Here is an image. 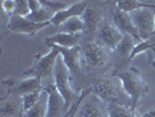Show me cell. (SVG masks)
I'll return each instance as SVG.
<instances>
[{
    "instance_id": "1",
    "label": "cell",
    "mask_w": 155,
    "mask_h": 117,
    "mask_svg": "<svg viewBox=\"0 0 155 117\" xmlns=\"http://www.w3.org/2000/svg\"><path fill=\"white\" fill-rule=\"evenodd\" d=\"M112 75L121 82L125 93L131 100V111L135 112L140 100H142L149 91L140 71L135 67H130L127 69H114Z\"/></svg>"
},
{
    "instance_id": "2",
    "label": "cell",
    "mask_w": 155,
    "mask_h": 117,
    "mask_svg": "<svg viewBox=\"0 0 155 117\" xmlns=\"http://www.w3.org/2000/svg\"><path fill=\"white\" fill-rule=\"evenodd\" d=\"M91 89L93 94H96L99 98L106 102L107 104L114 103L131 109V100L125 93L121 82L114 76L112 78L106 77L97 80L91 87Z\"/></svg>"
},
{
    "instance_id": "3",
    "label": "cell",
    "mask_w": 155,
    "mask_h": 117,
    "mask_svg": "<svg viewBox=\"0 0 155 117\" xmlns=\"http://www.w3.org/2000/svg\"><path fill=\"white\" fill-rule=\"evenodd\" d=\"M60 50L57 47H51L50 52L47 54L38 53L35 55V59L33 64L28 69L23 70V77H38V78H47L54 75L55 64L57 61V57L60 56Z\"/></svg>"
},
{
    "instance_id": "4",
    "label": "cell",
    "mask_w": 155,
    "mask_h": 117,
    "mask_svg": "<svg viewBox=\"0 0 155 117\" xmlns=\"http://www.w3.org/2000/svg\"><path fill=\"white\" fill-rule=\"evenodd\" d=\"M106 47L98 43L97 41H85L81 46L82 64L87 70H98L104 68L109 62L110 55Z\"/></svg>"
},
{
    "instance_id": "5",
    "label": "cell",
    "mask_w": 155,
    "mask_h": 117,
    "mask_svg": "<svg viewBox=\"0 0 155 117\" xmlns=\"http://www.w3.org/2000/svg\"><path fill=\"white\" fill-rule=\"evenodd\" d=\"M53 76H54L56 89L63 96V98L67 102V107L70 109L71 105L75 103V101L77 100L78 97L76 91L71 88L72 77H71V74H70L68 67L65 66V63L63 61L61 55L57 57V61H56V64H55L54 75Z\"/></svg>"
},
{
    "instance_id": "6",
    "label": "cell",
    "mask_w": 155,
    "mask_h": 117,
    "mask_svg": "<svg viewBox=\"0 0 155 117\" xmlns=\"http://www.w3.org/2000/svg\"><path fill=\"white\" fill-rule=\"evenodd\" d=\"M75 117H109V104L93 94L91 87L85 88Z\"/></svg>"
},
{
    "instance_id": "7",
    "label": "cell",
    "mask_w": 155,
    "mask_h": 117,
    "mask_svg": "<svg viewBox=\"0 0 155 117\" xmlns=\"http://www.w3.org/2000/svg\"><path fill=\"white\" fill-rule=\"evenodd\" d=\"M60 54L62 56L65 66L68 67L74 83H76L77 90L79 89V84L83 80V64H82V55H81V46L74 48H61L57 47Z\"/></svg>"
},
{
    "instance_id": "8",
    "label": "cell",
    "mask_w": 155,
    "mask_h": 117,
    "mask_svg": "<svg viewBox=\"0 0 155 117\" xmlns=\"http://www.w3.org/2000/svg\"><path fill=\"white\" fill-rule=\"evenodd\" d=\"M141 41L149 39L155 28V13L148 7H141L130 13Z\"/></svg>"
},
{
    "instance_id": "9",
    "label": "cell",
    "mask_w": 155,
    "mask_h": 117,
    "mask_svg": "<svg viewBox=\"0 0 155 117\" xmlns=\"http://www.w3.org/2000/svg\"><path fill=\"white\" fill-rule=\"evenodd\" d=\"M123 36L124 34L117 28L114 23L104 18L96 33V41L110 50H114Z\"/></svg>"
},
{
    "instance_id": "10",
    "label": "cell",
    "mask_w": 155,
    "mask_h": 117,
    "mask_svg": "<svg viewBox=\"0 0 155 117\" xmlns=\"http://www.w3.org/2000/svg\"><path fill=\"white\" fill-rule=\"evenodd\" d=\"M48 94V110L47 117H64L69 108L67 107V102L63 98L60 91L56 89L55 84H47L43 89Z\"/></svg>"
},
{
    "instance_id": "11",
    "label": "cell",
    "mask_w": 155,
    "mask_h": 117,
    "mask_svg": "<svg viewBox=\"0 0 155 117\" xmlns=\"http://www.w3.org/2000/svg\"><path fill=\"white\" fill-rule=\"evenodd\" d=\"M48 25H50V22L36 23L28 20L25 16L12 15L8 19L7 29L12 33H15V34H26V35L34 36L40 29L45 28Z\"/></svg>"
},
{
    "instance_id": "12",
    "label": "cell",
    "mask_w": 155,
    "mask_h": 117,
    "mask_svg": "<svg viewBox=\"0 0 155 117\" xmlns=\"http://www.w3.org/2000/svg\"><path fill=\"white\" fill-rule=\"evenodd\" d=\"M22 97L16 94H5L0 102V117H22Z\"/></svg>"
},
{
    "instance_id": "13",
    "label": "cell",
    "mask_w": 155,
    "mask_h": 117,
    "mask_svg": "<svg viewBox=\"0 0 155 117\" xmlns=\"http://www.w3.org/2000/svg\"><path fill=\"white\" fill-rule=\"evenodd\" d=\"M112 21L114 23L117 28L123 34H127V35H131L135 40L141 41L139 38V34L138 31L133 23V20L131 18V14L124 12V11H120L119 8H117V6L114 7L113 12H112Z\"/></svg>"
},
{
    "instance_id": "14",
    "label": "cell",
    "mask_w": 155,
    "mask_h": 117,
    "mask_svg": "<svg viewBox=\"0 0 155 117\" xmlns=\"http://www.w3.org/2000/svg\"><path fill=\"white\" fill-rule=\"evenodd\" d=\"M87 6H89L87 1H76V2H72L70 7H68L67 9L62 11V12L56 13L54 18L51 19L50 23H53L56 27H60L63 22H65L67 20H69L71 18L82 16L84 14V12L86 11Z\"/></svg>"
},
{
    "instance_id": "15",
    "label": "cell",
    "mask_w": 155,
    "mask_h": 117,
    "mask_svg": "<svg viewBox=\"0 0 155 117\" xmlns=\"http://www.w3.org/2000/svg\"><path fill=\"white\" fill-rule=\"evenodd\" d=\"M42 80L38 77H25L23 80H18L16 83L11 89L6 90V94H16L19 96H25L27 94L43 90Z\"/></svg>"
},
{
    "instance_id": "16",
    "label": "cell",
    "mask_w": 155,
    "mask_h": 117,
    "mask_svg": "<svg viewBox=\"0 0 155 117\" xmlns=\"http://www.w3.org/2000/svg\"><path fill=\"white\" fill-rule=\"evenodd\" d=\"M82 19H83L84 25H85L84 33L87 34L89 36L96 35L97 29H98L99 25H101V22L104 19L103 18V11L101 8L96 7V6H90V4H89V6H87L86 11L84 12V14L82 15Z\"/></svg>"
},
{
    "instance_id": "17",
    "label": "cell",
    "mask_w": 155,
    "mask_h": 117,
    "mask_svg": "<svg viewBox=\"0 0 155 117\" xmlns=\"http://www.w3.org/2000/svg\"><path fill=\"white\" fill-rule=\"evenodd\" d=\"M82 39V34H68V33H60L48 36L45 39V43L48 47H61V48H74L79 45Z\"/></svg>"
},
{
    "instance_id": "18",
    "label": "cell",
    "mask_w": 155,
    "mask_h": 117,
    "mask_svg": "<svg viewBox=\"0 0 155 117\" xmlns=\"http://www.w3.org/2000/svg\"><path fill=\"white\" fill-rule=\"evenodd\" d=\"M109 117H155V109L139 116L135 115V112H132L131 109L127 107L111 103L109 104Z\"/></svg>"
},
{
    "instance_id": "19",
    "label": "cell",
    "mask_w": 155,
    "mask_h": 117,
    "mask_svg": "<svg viewBox=\"0 0 155 117\" xmlns=\"http://www.w3.org/2000/svg\"><path fill=\"white\" fill-rule=\"evenodd\" d=\"M84 29H85V25L82 16L71 18L58 27L60 33H68V34H83Z\"/></svg>"
},
{
    "instance_id": "20",
    "label": "cell",
    "mask_w": 155,
    "mask_h": 117,
    "mask_svg": "<svg viewBox=\"0 0 155 117\" xmlns=\"http://www.w3.org/2000/svg\"><path fill=\"white\" fill-rule=\"evenodd\" d=\"M134 38L131 36V35H127V34H124L121 41L118 43V46L116 47V49L113 50L118 56L120 57H127L130 60V56L133 53L134 48H135V42H134Z\"/></svg>"
},
{
    "instance_id": "21",
    "label": "cell",
    "mask_w": 155,
    "mask_h": 117,
    "mask_svg": "<svg viewBox=\"0 0 155 117\" xmlns=\"http://www.w3.org/2000/svg\"><path fill=\"white\" fill-rule=\"evenodd\" d=\"M48 110V94L43 90L40 101L28 111H26L22 117H47Z\"/></svg>"
},
{
    "instance_id": "22",
    "label": "cell",
    "mask_w": 155,
    "mask_h": 117,
    "mask_svg": "<svg viewBox=\"0 0 155 117\" xmlns=\"http://www.w3.org/2000/svg\"><path fill=\"white\" fill-rule=\"evenodd\" d=\"M54 13L51 11H49L47 7H45L42 5V7L35 11V12H31V14L28 16H26L28 20H31L33 22H36V23H47V22H50L51 19L54 18Z\"/></svg>"
},
{
    "instance_id": "23",
    "label": "cell",
    "mask_w": 155,
    "mask_h": 117,
    "mask_svg": "<svg viewBox=\"0 0 155 117\" xmlns=\"http://www.w3.org/2000/svg\"><path fill=\"white\" fill-rule=\"evenodd\" d=\"M154 48H155V35H152L149 39L145 40V41H140L139 43H137V46L134 48L133 53L131 54V56H130V60L134 59V57H135L137 55H139L140 53H143V52H146L148 49L153 50Z\"/></svg>"
},
{
    "instance_id": "24",
    "label": "cell",
    "mask_w": 155,
    "mask_h": 117,
    "mask_svg": "<svg viewBox=\"0 0 155 117\" xmlns=\"http://www.w3.org/2000/svg\"><path fill=\"white\" fill-rule=\"evenodd\" d=\"M42 5L47 7L49 11H51L54 14L58 13V12H62L64 9H67L68 7H70L69 1H53V0H41Z\"/></svg>"
},
{
    "instance_id": "25",
    "label": "cell",
    "mask_w": 155,
    "mask_h": 117,
    "mask_svg": "<svg viewBox=\"0 0 155 117\" xmlns=\"http://www.w3.org/2000/svg\"><path fill=\"white\" fill-rule=\"evenodd\" d=\"M43 90H40V91H34V93L27 94L22 96V102H23V114L26 111H28L29 109H31L41 98V95H42Z\"/></svg>"
},
{
    "instance_id": "26",
    "label": "cell",
    "mask_w": 155,
    "mask_h": 117,
    "mask_svg": "<svg viewBox=\"0 0 155 117\" xmlns=\"http://www.w3.org/2000/svg\"><path fill=\"white\" fill-rule=\"evenodd\" d=\"M29 14H31V8H29V5H28V1L27 0H16V7L13 15L25 16L26 18Z\"/></svg>"
},
{
    "instance_id": "27",
    "label": "cell",
    "mask_w": 155,
    "mask_h": 117,
    "mask_svg": "<svg viewBox=\"0 0 155 117\" xmlns=\"http://www.w3.org/2000/svg\"><path fill=\"white\" fill-rule=\"evenodd\" d=\"M1 7L7 15H13L16 7V0H2L1 1Z\"/></svg>"
},
{
    "instance_id": "28",
    "label": "cell",
    "mask_w": 155,
    "mask_h": 117,
    "mask_svg": "<svg viewBox=\"0 0 155 117\" xmlns=\"http://www.w3.org/2000/svg\"><path fill=\"white\" fill-rule=\"evenodd\" d=\"M28 5H29V8H31V13L35 12V11H38V9L42 7L41 0H28Z\"/></svg>"
},
{
    "instance_id": "29",
    "label": "cell",
    "mask_w": 155,
    "mask_h": 117,
    "mask_svg": "<svg viewBox=\"0 0 155 117\" xmlns=\"http://www.w3.org/2000/svg\"><path fill=\"white\" fill-rule=\"evenodd\" d=\"M83 96H84V90L81 93V95L78 96V98L75 101V109H74V111L71 112V115H70L69 117H75V114H76V110H77V108H78V105H79V103L82 102V100H83Z\"/></svg>"
},
{
    "instance_id": "30",
    "label": "cell",
    "mask_w": 155,
    "mask_h": 117,
    "mask_svg": "<svg viewBox=\"0 0 155 117\" xmlns=\"http://www.w3.org/2000/svg\"><path fill=\"white\" fill-rule=\"evenodd\" d=\"M74 109H75V103H74V104H72V105H71V108H70V109L68 110V112H67V114H65V116H64V117H69L70 115H71V112H72V111H74Z\"/></svg>"
},
{
    "instance_id": "31",
    "label": "cell",
    "mask_w": 155,
    "mask_h": 117,
    "mask_svg": "<svg viewBox=\"0 0 155 117\" xmlns=\"http://www.w3.org/2000/svg\"><path fill=\"white\" fill-rule=\"evenodd\" d=\"M152 66H153V67H155V60L153 61V63H152Z\"/></svg>"
},
{
    "instance_id": "32",
    "label": "cell",
    "mask_w": 155,
    "mask_h": 117,
    "mask_svg": "<svg viewBox=\"0 0 155 117\" xmlns=\"http://www.w3.org/2000/svg\"><path fill=\"white\" fill-rule=\"evenodd\" d=\"M154 11V13H155V9H153ZM153 35H155V28H154V33H153Z\"/></svg>"
},
{
    "instance_id": "33",
    "label": "cell",
    "mask_w": 155,
    "mask_h": 117,
    "mask_svg": "<svg viewBox=\"0 0 155 117\" xmlns=\"http://www.w3.org/2000/svg\"><path fill=\"white\" fill-rule=\"evenodd\" d=\"M153 52H154V54H155V48H154V49H153Z\"/></svg>"
}]
</instances>
